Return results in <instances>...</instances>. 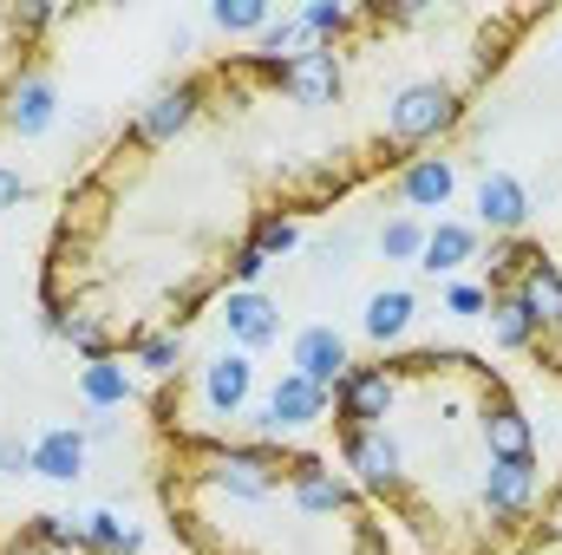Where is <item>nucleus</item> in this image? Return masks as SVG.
I'll list each match as a JSON object with an SVG mask.
<instances>
[{
	"mask_svg": "<svg viewBox=\"0 0 562 555\" xmlns=\"http://www.w3.org/2000/svg\"><path fill=\"white\" fill-rule=\"evenodd\" d=\"M243 399H249V360H243V353H229V360H216V366H210V412L229 418Z\"/></svg>",
	"mask_w": 562,
	"mask_h": 555,
	"instance_id": "2eb2a0df",
	"label": "nucleus"
},
{
	"mask_svg": "<svg viewBox=\"0 0 562 555\" xmlns=\"http://www.w3.org/2000/svg\"><path fill=\"white\" fill-rule=\"evenodd\" d=\"M451 177H458V170H451V157H419V163H406V170H400V196L431 209V203H445V196H451Z\"/></svg>",
	"mask_w": 562,
	"mask_h": 555,
	"instance_id": "f8f14e48",
	"label": "nucleus"
},
{
	"mask_svg": "<svg viewBox=\"0 0 562 555\" xmlns=\"http://www.w3.org/2000/svg\"><path fill=\"white\" fill-rule=\"evenodd\" d=\"M484 307L504 353H524L543 380L562 386V269L543 242L504 236L484 256Z\"/></svg>",
	"mask_w": 562,
	"mask_h": 555,
	"instance_id": "20e7f679",
	"label": "nucleus"
},
{
	"mask_svg": "<svg viewBox=\"0 0 562 555\" xmlns=\"http://www.w3.org/2000/svg\"><path fill=\"white\" fill-rule=\"evenodd\" d=\"M33 464H40L46 477L72 484V477L86 471V438H79V431H46V438L33 444Z\"/></svg>",
	"mask_w": 562,
	"mask_h": 555,
	"instance_id": "4468645a",
	"label": "nucleus"
},
{
	"mask_svg": "<svg viewBox=\"0 0 562 555\" xmlns=\"http://www.w3.org/2000/svg\"><path fill=\"white\" fill-rule=\"evenodd\" d=\"M86 393H92V399H105V406H112V399H125V373H112V366H105V360H99V366H92V373H86Z\"/></svg>",
	"mask_w": 562,
	"mask_h": 555,
	"instance_id": "a211bd4d",
	"label": "nucleus"
},
{
	"mask_svg": "<svg viewBox=\"0 0 562 555\" xmlns=\"http://www.w3.org/2000/svg\"><path fill=\"white\" fill-rule=\"evenodd\" d=\"M477 216H484L491 229L517 236V229H524V216H530V190H524L510 170H484V183H477Z\"/></svg>",
	"mask_w": 562,
	"mask_h": 555,
	"instance_id": "6e6552de",
	"label": "nucleus"
},
{
	"mask_svg": "<svg viewBox=\"0 0 562 555\" xmlns=\"http://www.w3.org/2000/svg\"><path fill=\"white\" fill-rule=\"evenodd\" d=\"M150 490L183 555H393V530L360 484L281 438L150 418Z\"/></svg>",
	"mask_w": 562,
	"mask_h": 555,
	"instance_id": "7ed1b4c3",
	"label": "nucleus"
},
{
	"mask_svg": "<svg viewBox=\"0 0 562 555\" xmlns=\"http://www.w3.org/2000/svg\"><path fill=\"white\" fill-rule=\"evenodd\" d=\"M334 406V393H321L314 380H301V373H288L276 386V399H269V412L281 418V424H307V418H321Z\"/></svg>",
	"mask_w": 562,
	"mask_h": 555,
	"instance_id": "9b49d317",
	"label": "nucleus"
},
{
	"mask_svg": "<svg viewBox=\"0 0 562 555\" xmlns=\"http://www.w3.org/2000/svg\"><path fill=\"white\" fill-rule=\"evenodd\" d=\"M216 26H223V33H262L269 13H262V7H216Z\"/></svg>",
	"mask_w": 562,
	"mask_h": 555,
	"instance_id": "f3484780",
	"label": "nucleus"
},
{
	"mask_svg": "<svg viewBox=\"0 0 562 555\" xmlns=\"http://www.w3.org/2000/svg\"><path fill=\"white\" fill-rule=\"evenodd\" d=\"M471 256H477V229H464V223H438V229L425 236L419 269H431V275H451V269H464Z\"/></svg>",
	"mask_w": 562,
	"mask_h": 555,
	"instance_id": "9d476101",
	"label": "nucleus"
},
{
	"mask_svg": "<svg viewBox=\"0 0 562 555\" xmlns=\"http://www.w3.org/2000/svg\"><path fill=\"white\" fill-rule=\"evenodd\" d=\"M321 170L276 53H216L144 99L66 190L40 307L86 360L138 353L164 373L183 327L236 281L269 216H321Z\"/></svg>",
	"mask_w": 562,
	"mask_h": 555,
	"instance_id": "f257e3e1",
	"label": "nucleus"
},
{
	"mask_svg": "<svg viewBox=\"0 0 562 555\" xmlns=\"http://www.w3.org/2000/svg\"><path fill=\"white\" fill-rule=\"evenodd\" d=\"M347 366H353V360H347V340H340L334 327H307V333L294 340V373L314 380L321 393H334V386L347 380Z\"/></svg>",
	"mask_w": 562,
	"mask_h": 555,
	"instance_id": "0eeeda50",
	"label": "nucleus"
},
{
	"mask_svg": "<svg viewBox=\"0 0 562 555\" xmlns=\"http://www.w3.org/2000/svg\"><path fill=\"white\" fill-rule=\"evenodd\" d=\"M380 249L386 256H425V229L419 223H386L380 229Z\"/></svg>",
	"mask_w": 562,
	"mask_h": 555,
	"instance_id": "dca6fc26",
	"label": "nucleus"
},
{
	"mask_svg": "<svg viewBox=\"0 0 562 555\" xmlns=\"http://www.w3.org/2000/svg\"><path fill=\"white\" fill-rule=\"evenodd\" d=\"M406 320H413V294H406V287H380V294L367 301V340H373V347L400 340Z\"/></svg>",
	"mask_w": 562,
	"mask_h": 555,
	"instance_id": "ddd939ff",
	"label": "nucleus"
},
{
	"mask_svg": "<svg viewBox=\"0 0 562 555\" xmlns=\"http://www.w3.org/2000/svg\"><path fill=\"white\" fill-rule=\"evenodd\" d=\"M223 320H229V333H236L243 347H269V340L281 333L276 307H269L256 287H236V294H229V307H223Z\"/></svg>",
	"mask_w": 562,
	"mask_h": 555,
	"instance_id": "1a4fd4ad",
	"label": "nucleus"
},
{
	"mask_svg": "<svg viewBox=\"0 0 562 555\" xmlns=\"http://www.w3.org/2000/svg\"><path fill=\"white\" fill-rule=\"evenodd\" d=\"M20 196H26V183H20L13 170H0V209H7V203H20Z\"/></svg>",
	"mask_w": 562,
	"mask_h": 555,
	"instance_id": "aec40b11",
	"label": "nucleus"
},
{
	"mask_svg": "<svg viewBox=\"0 0 562 555\" xmlns=\"http://www.w3.org/2000/svg\"><path fill=\"white\" fill-rule=\"evenodd\" d=\"M517 555H562V536H550V530L537 523V530L524 536V550H517Z\"/></svg>",
	"mask_w": 562,
	"mask_h": 555,
	"instance_id": "6ab92c4d",
	"label": "nucleus"
},
{
	"mask_svg": "<svg viewBox=\"0 0 562 555\" xmlns=\"http://www.w3.org/2000/svg\"><path fill=\"white\" fill-rule=\"evenodd\" d=\"M327 424L340 471L419 555H517L537 530V424L484 353L406 347L353 360Z\"/></svg>",
	"mask_w": 562,
	"mask_h": 555,
	"instance_id": "f03ea898",
	"label": "nucleus"
},
{
	"mask_svg": "<svg viewBox=\"0 0 562 555\" xmlns=\"http://www.w3.org/2000/svg\"><path fill=\"white\" fill-rule=\"evenodd\" d=\"M0 555H144L138 536L132 530H119L112 517H99V523H66V517H33V523H20Z\"/></svg>",
	"mask_w": 562,
	"mask_h": 555,
	"instance_id": "423d86ee",
	"label": "nucleus"
},
{
	"mask_svg": "<svg viewBox=\"0 0 562 555\" xmlns=\"http://www.w3.org/2000/svg\"><path fill=\"white\" fill-rule=\"evenodd\" d=\"M53 7L40 0H0V125L13 112V99L46 79V33H53Z\"/></svg>",
	"mask_w": 562,
	"mask_h": 555,
	"instance_id": "39448f33",
	"label": "nucleus"
}]
</instances>
